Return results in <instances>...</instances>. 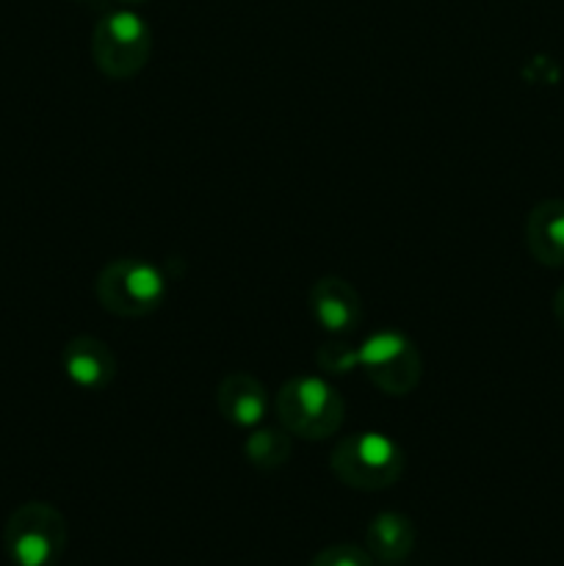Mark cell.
Segmentation results:
<instances>
[{
	"label": "cell",
	"instance_id": "6da1fadb",
	"mask_svg": "<svg viewBox=\"0 0 564 566\" xmlns=\"http://www.w3.org/2000/svg\"><path fill=\"white\" fill-rule=\"evenodd\" d=\"M276 418L291 437L321 442L337 434L346 401L324 376H293L276 392Z\"/></svg>",
	"mask_w": 564,
	"mask_h": 566
},
{
	"label": "cell",
	"instance_id": "7a4b0ae2",
	"mask_svg": "<svg viewBox=\"0 0 564 566\" xmlns=\"http://www.w3.org/2000/svg\"><path fill=\"white\" fill-rule=\"evenodd\" d=\"M94 296L116 318H147L166 302L169 285L158 265L142 258H116L97 271Z\"/></svg>",
	"mask_w": 564,
	"mask_h": 566
},
{
	"label": "cell",
	"instance_id": "3957f363",
	"mask_svg": "<svg viewBox=\"0 0 564 566\" xmlns=\"http://www.w3.org/2000/svg\"><path fill=\"white\" fill-rule=\"evenodd\" d=\"M330 468L335 479L352 490L382 492L401 479L404 451L379 431H357L332 448Z\"/></svg>",
	"mask_w": 564,
	"mask_h": 566
},
{
	"label": "cell",
	"instance_id": "277c9868",
	"mask_svg": "<svg viewBox=\"0 0 564 566\" xmlns=\"http://www.w3.org/2000/svg\"><path fill=\"white\" fill-rule=\"evenodd\" d=\"M149 55H153V28L130 6L108 11L94 25L92 59L111 81L136 77L147 66Z\"/></svg>",
	"mask_w": 564,
	"mask_h": 566
},
{
	"label": "cell",
	"instance_id": "5b68a950",
	"mask_svg": "<svg viewBox=\"0 0 564 566\" xmlns=\"http://www.w3.org/2000/svg\"><path fill=\"white\" fill-rule=\"evenodd\" d=\"M3 547L14 566H55L66 551L64 514L42 501L22 503L6 520Z\"/></svg>",
	"mask_w": 564,
	"mask_h": 566
},
{
	"label": "cell",
	"instance_id": "8992f818",
	"mask_svg": "<svg viewBox=\"0 0 564 566\" xmlns=\"http://www.w3.org/2000/svg\"><path fill=\"white\" fill-rule=\"evenodd\" d=\"M354 365H359L387 396H409L424 370L418 346L407 335L390 329L374 332L363 346L354 348Z\"/></svg>",
	"mask_w": 564,
	"mask_h": 566
},
{
	"label": "cell",
	"instance_id": "52a82bcc",
	"mask_svg": "<svg viewBox=\"0 0 564 566\" xmlns=\"http://www.w3.org/2000/svg\"><path fill=\"white\" fill-rule=\"evenodd\" d=\"M315 324L330 335H352L363 321V298L352 282L341 276H321L307 293Z\"/></svg>",
	"mask_w": 564,
	"mask_h": 566
},
{
	"label": "cell",
	"instance_id": "ba28073f",
	"mask_svg": "<svg viewBox=\"0 0 564 566\" xmlns=\"http://www.w3.org/2000/svg\"><path fill=\"white\" fill-rule=\"evenodd\" d=\"M61 368H64L66 379L75 387L100 392L116 379L119 365H116V357L108 343L97 340L92 335H77L61 352Z\"/></svg>",
	"mask_w": 564,
	"mask_h": 566
},
{
	"label": "cell",
	"instance_id": "9c48e42d",
	"mask_svg": "<svg viewBox=\"0 0 564 566\" xmlns=\"http://www.w3.org/2000/svg\"><path fill=\"white\" fill-rule=\"evenodd\" d=\"M216 409L236 429H258L269 412V392L252 374H227L216 387Z\"/></svg>",
	"mask_w": 564,
	"mask_h": 566
},
{
	"label": "cell",
	"instance_id": "30bf717a",
	"mask_svg": "<svg viewBox=\"0 0 564 566\" xmlns=\"http://www.w3.org/2000/svg\"><path fill=\"white\" fill-rule=\"evenodd\" d=\"M525 249L547 269H564V199H542L525 216Z\"/></svg>",
	"mask_w": 564,
	"mask_h": 566
},
{
	"label": "cell",
	"instance_id": "8fae6325",
	"mask_svg": "<svg viewBox=\"0 0 564 566\" xmlns=\"http://www.w3.org/2000/svg\"><path fill=\"white\" fill-rule=\"evenodd\" d=\"M415 542H418L415 523L401 512L376 514L368 523V531H365L368 553L382 564L407 562L409 553L415 551Z\"/></svg>",
	"mask_w": 564,
	"mask_h": 566
},
{
	"label": "cell",
	"instance_id": "7c38bea8",
	"mask_svg": "<svg viewBox=\"0 0 564 566\" xmlns=\"http://www.w3.org/2000/svg\"><path fill=\"white\" fill-rule=\"evenodd\" d=\"M293 437L285 429H271V426H258L243 442V457L252 468L271 473L280 470L291 459Z\"/></svg>",
	"mask_w": 564,
	"mask_h": 566
},
{
	"label": "cell",
	"instance_id": "4fadbf2b",
	"mask_svg": "<svg viewBox=\"0 0 564 566\" xmlns=\"http://www.w3.org/2000/svg\"><path fill=\"white\" fill-rule=\"evenodd\" d=\"M310 566H374L370 553L357 545H330L310 562Z\"/></svg>",
	"mask_w": 564,
	"mask_h": 566
},
{
	"label": "cell",
	"instance_id": "5bb4252c",
	"mask_svg": "<svg viewBox=\"0 0 564 566\" xmlns=\"http://www.w3.org/2000/svg\"><path fill=\"white\" fill-rule=\"evenodd\" d=\"M553 315H556L558 326H562V329H564V285L558 287L556 296H553Z\"/></svg>",
	"mask_w": 564,
	"mask_h": 566
},
{
	"label": "cell",
	"instance_id": "9a60e30c",
	"mask_svg": "<svg viewBox=\"0 0 564 566\" xmlns=\"http://www.w3.org/2000/svg\"><path fill=\"white\" fill-rule=\"evenodd\" d=\"M116 3H119V6H142V3H147V0H116Z\"/></svg>",
	"mask_w": 564,
	"mask_h": 566
}]
</instances>
